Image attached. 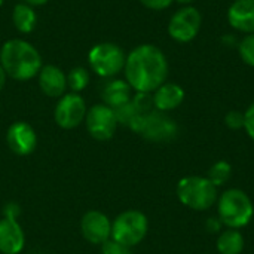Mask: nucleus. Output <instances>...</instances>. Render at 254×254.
I'll use <instances>...</instances> for the list:
<instances>
[{"instance_id":"nucleus-2","label":"nucleus","mask_w":254,"mask_h":254,"mask_svg":"<svg viewBox=\"0 0 254 254\" xmlns=\"http://www.w3.org/2000/svg\"><path fill=\"white\" fill-rule=\"evenodd\" d=\"M0 65L15 80H30L42 68V58L37 49L22 40L10 39L0 51Z\"/></svg>"},{"instance_id":"nucleus-18","label":"nucleus","mask_w":254,"mask_h":254,"mask_svg":"<svg viewBox=\"0 0 254 254\" xmlns=\"http://www.w3.org/2000/svg\"><path fill=\"white\" fill-rule=\"evenodd\" d=\"M246 241L240 229H229L220 232L217 238V252L220 254H241L244 250Z\"/></svg>"},{"instance_id":"nucleus-3","label":"nucleus","mask_w":254,"mask_h":254,"mask_svg":"<svg viewBox=\"0 0 254 254\" xmlns=\"http://www.w3.org/2000/svg\"><path fill=\"white\" fill-rule=\"evenodd\" d=\"M216 204L220 222L229 229H243L253 219V202L250 196L241 189L232 188L225 190Z\"/></svg>"},{"instance_id":"nucleus-16","label":"nucleus","mask_w":254,"mask_h":254,"mask_svg":"<svg viewBox=\"0 0 254 254\" xmlns=\"http://www.w3.org/2000/svg\"><path fill=\"white\" fill-rule=\"evenodd\" d=\"M185 101V89L174 82H165L162 83L155 92H153V104L155 110L159 112H171L182 106Z\"/></svg>"},{"instance_id":"nucleus-17","label":"nucleus","mask_w":254,"mask_h":254,"mask_svg":"<svg viewBox=\"0 0 254 254\" xmlns=\"http://www.w3.org/2000/svg\"><path fill=\"white\" fill-rule=\"evenodd\" d=\"M131 86L127 80H121V79H113L109 83L104 85L101 97L106 106L112 107V109H118L127 103L131 101Z\"/></svg>"},{"instance_id":"nucleus-22","label":"nucleus","mask_w":254,"mask_h":254,"mask_svg":"<svg viewBox=\"0 0 254 254\" xmlns=\"http://www.w3.org/2000/svg\"><path fill=\"white\" fill-rule=\"evenodd\" d=\"M238 52H240L241 60L247 65L254 67V34H247L240 40Z\"/></svg>"},{"instance_id":"nucleus-1","label":"nucleus","mask_w":254,"mask_h":254,"mask_svg":"<svg viewBox=\"0 0 254 254\" xmlns=\"http://www.w3.org/2000/svg\"><path fill=\"white\" fill-rule=\"evenodd\" d=\"M125 77L135 92H155L168 77V60L155 45L134 48L125 61Z\"/></svg>"},{"instance_id":"nucleus-30","label":"nucleus","mask_w":254,"mask_h":254,"mask_svg":"<svg viewBox=\"0 0 254 254\" xmlns=\"http://www.w3.org/2000/svg\"><path fill=\"white\" fill-rule=\"evenodd\" d=\"M6 71L3 70V67L0 65V91L3 89V86H4V82H6Z\"/></svg>"},{"instance_id":"nucleus-8","label":"nucleus","mask_w":254,"mask_h":254,"mask_svg":"<svg viewBox=\"0 0 254 254\" xmlns=\"http://www.w3.org/2000/svg\"><path fill=\"white\" fill-rule=\"evenodd\" d=\"M177 134L179 127L176 121L170 118L165 112L152 110L150 113L144 115V122L140 135H143L146 140L155 143H165L174 140Z\"/></svg>"},{"instance_id":"nucleus-24","label":"nucleus","mask_w":254,"mask_h":254,"mask_svg":"<svg viewBox=\"0 0 254 254\" xmlns=\"http://www.w3.org/2000/svg\"><path fill=\"white\" fill-rule=\"evenodd\" d=\"M113 110H115L118 124H122V125H127V127H129L131 121H132L137 115H140V113L135 110L132 101H129V103H127V104L118 107V109H113Z\"/></svg>"},{"instance_id":"nucleus-10","label":"nucleus","mask_w":254,"mask_h":254,"mask_svg":"<svg viewBox=\"0 0 254 254\" xmlns=\"http://www.w3.org/2000/svg\"><path fill=\"white\" fill-rule=\"evenodd\" d=\"M54 116H55V122L64 129H71L79 127L86 116V106L83 98L76 92L63 95L57 103Z\"/></svg>"},{"instance_id":"nucleus-27","label":"nucleus","mask_w":254,"mask_h":254,"mask_svg":"<svg viewBox=\"0 0 254 254\" xmlns=\"http://www.w3.org/2000/svg\"><path fill=\"white\" fill-rule=\"evenodd\" d=\"M244 129L254 141V103H252L244 112Z\"/></svg>"},{"instance_id":"nucleus-28","label":"nucleus","mask_w":254,"mask_h":254,"mask_svg":"<svg viewBox=\"0 0 254 254\" xmlns=\"http://www.w3.org/2000/svg\"><path fill=\"white\" fill-rule=\"evenodd\" d=\"M140 1L152 10H162L170 7L174 0H140Z\"/></svg>"},{"instance_id":"nucleus-5","label":"nucleus","mask_w":254,"mask_h":254,"mask_svg":"<svg viewBox=\"0 0 254 254\" xmlns=\"http://www.w3.org/2000/svg\"><path fill=\"white\" fill-rule=\"evenodd\" d=\"M147 231V217L141 211L128 210L119 214L112 223V240L131 249L146 238Z\"/></svg>"},{"instance_id":"nucleus-7","label":"nucleus","mask_w":254,"mask_h":254,"mask_svg":"<svg viewBox=\"0 0 254 254\" xmlns=\"http://www.w3.org/2000/svg\"><path fill=\"white\" fill-rule=\"evenodd\" d=\"M202 24V16L199 10L193 6H183L179 9L168 22V34L180 43L192 42Z\"/></svg>"},{"instance_id":"nucleus-21","label":"nucleus","mask_w":254,"mask_h":254,"mask_svg":"<svg viewBox=\"0 0 254 254\" xmlns=\"http://www.w3.org/2000/svg\"><path fill=\"white\" fill-rule=\"evenodd\" d=\"M89 83V73L83 67H74L68 74H67V86L73 92H80L83 91Z\"/></svg>"},{"instance_id":"nucleus-9","label":"nucleus","mask_w":254,"mask_h":254,"mask_svg":"<svg viewBox=\"0 0 254 254\" xmlns=\"http://www.w3.org/2000/svg\"><path fill=\"white\" fill-rule=\"evenodd\" d=\"M88 132L100 141L110 140L118 128V119L115 110L106 104H95L86 112L85 116Z\"/></svg>"},{"instance_id":"nucleus-4","label":"nucleus","mask_w":254,"mask_h":254,"mask_svg":"<svg viewBox=\"0 0 254 254\" xmlns=\"http://www.w3.org/2000/svg\"><path fill=\"white\" fill-rule=\"evenodd\" d=\"M217 189L219 188H216L207 177L188 176L177 185V198L185 207L193 211H207L219 199Z\"/></svg>"},{"instance_id":"nucleus-33","label":"nucleus","mask_w":254,"mask_h":254,"mask_svg":"<svg viewBox=\"0 0 254 254\" xmlns=\"http://www.w3.org/2000/svg\"><path fill=\"white\" fill-rule=\"evenodd\" d=\"M1 4H3V0H0V6H1Z\"/></svg>"},{"instance_id":"nucleus-12","label":"nucleus","mask_w":254,"mask_h":254,"mask_svg":"<svg viewBox=\"0 0 254 254\" xmlns=\"http://www.w3.org/2000/svg\"><path fill=\"white\" fill-rule=\"evenodd\" d=\"M83 238L91 244H104L112 237V223L100 211H88L80 222Z\"/></svg>"},{"instance_id":"nucleus-14","label":"nucleus","mask_w":254,"mask_h":254,"mask_svg":"<svg viewBox=\"0 0 254 254\" xmlns=\"http://www.w3.org/2000/svg\"><path fill=\"white\" fill-rule=\"evenodd\" d=\"M25 237L19 223L12 217L0 220V252L3 254H18L24 249Z\"/></svg>"},{"instance_id":"nucleus-19","label":"nucleus","mask_w":254,"mask_h":254,"mask_svg":"<svg viewBox=\"0 0 254 254\" xmlns=\"http://www.w3.org/2000/svg\"><path fill=\"white\" fill-rule=\"evenodd\" d=\"M12 21L18 31L21 33H31L37 22V15L34 9L27 3H19L13 7Z\"/></svg>"},{"instance_id":"nucleus-23","label":"nucleus","mask_w":254,"mask_h":254,"mask_svg":"<svg viewBox=\"0 0 254 254\" xmlns=\"http://www.w3.org/2000/svg\"><path fill=\"white\" fill-rule=\"evenodd\" d=\"M135 110L140 115H147L152 110H155V104H153V95L149 92H137L132 98H131Z\"/></svg>"},{"instance_id":"nucleus-29","label":"nucleus","mask_w":254,"mask_h":254,"mask_svg":"<svg viewBox=\"0 0 254 254\" xmlns=\"http://www.w3.org/2000/svg\"><path fill=\"white\" fill-rule=\"evenodd\" d=\"M222 226H223V223L220 222V219H219V217H210V219L205 222V228H207V231H208V232H211V234H217V232H220Z\"/></svg>"},{"instance_id":"nucleus-15","label":"nucleus","mask_w":254,"mask_h":254,"mask_svg":"<svg viewBox=\"0 0 254 254\" xmlns=\"http://www.w3.org/2000/svg\"><path fill=\"white\" fill-rule=\"evenodd\" d=\"M39 86L48 97H63L67 88V76L57 65H45L39 71Z\"/></svg>"},{"instance_id":"nucleus-26","label":"nucleus","mask_w":254,"mask_h":254,"mask_svg":"<svg viewBox=\"0 0 254 254\" xmlns=\"http://www.w3.org/2000/svg\"><path fill=\"white\" fill-rule=\"evenodd\" d=\"M101 252L103 254H132L129 247H125L113 240H107L104 244H101Z\"/></svg>"},{"instance_id":"nucleus-11","label":"nucleus","mask_w":254,"mask_h":254,"mask_svg":"<svg viewBox=\"0 0 254 254\" xmlns=\"http://www.w3.org/2000/svg\"><path fill=\"white\" fill-rule=\"evenodd\" d=\"M6 141L13 153L25 156L34 152L37 146V135L31 125L25 122H15L6 132Z\"/></svg>"},{"instance_id":"nucleus-31","label":"nucleus","mask_w":254,"mask_h":254,"mask_svg":"<svg viewBox=\"0 0 254 254\" xmlns=\"http://www.w3.org/2000/svg\"><path fill=\"white\" fill-rule=\"evenodd\" d=\"M24 1L30 6H40V4H45L48 0H24Z\"/></svg>"},{"instance_id":"nucleus-6","label":"nucleus","mask_w":254,"mask_h":254,"mask_svg":"<svg viewBox=\"0 0 254 254\" xmlns=\"http://www.w3.org/2000/svg\"><path fill=\"white\" fill-rule=\"evenodd\" d=\"M91 68L101 77H113L124 70L127 55L116 43H98L88 55Z\"/></svg>"},{"instance_id":"nucleus-32","label":"nucleus","mask_w":254,"mask_h":254,"mask_svg":"<svg viewBox=\"0 0 254 254\" xmlns=\"http://www.w3.org/2000/svg\"><path fill=\"white\" fill-rule=\"evenodd\" d=\"M177 3L183 4V6H190V3H193L195 0H176Z\"/></svg>"},{"instance_id":"nucleus-13","label":"nucleus","mask_w":254,"mask_h":254,"mask_svg":"<svg viewBox=\"0 0 254 254\" xmlns=\"http://www.w3.org/2000/svg\"><path fill=\"white\" fill-rule=\"evenodd\" d=\"M228 22L237 31L254 34V0H235L228 9Z\"/></svg>"},{"instance_id":"nucleus-20","label":"nucleus","mask_w":254,"mask_h":254,"mask_svg":"<svg viewBox=\"0 0 254 254\" xmlns=\"http://www.w3.org/2000/svg\"><path fill=\"white\" fill-rule=\"evenodd\" d=\"M232 177V165L228 161H217L216 164L211 165V168L208 170L207 179L216 186H225Z\"/></svg>"},{"instance_id":"nucleus-25","label":"nucleus","mask_w":254,"mask_h":254,"mask_svg":"<svg viewBox=\"0 0 254 254\" xmlns=\"http://www.w3.org/2000/svg\"><path fill=\"white\" fill-rule=\"evenodd\" d=\"M225 124L229 129L238 131L244 128V113L240 110H231L226 116H225Z\"/></svg>"}]
</instances>
